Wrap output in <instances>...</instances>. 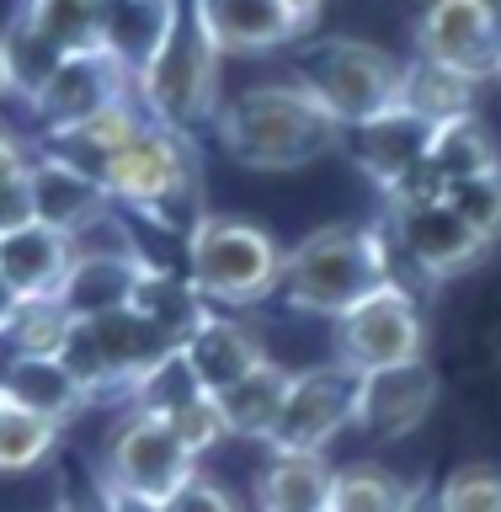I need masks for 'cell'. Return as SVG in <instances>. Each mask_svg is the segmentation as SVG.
I'll use <instances>...</instances> for the list:
<instances>
[{
    "instance_id": "cell-1",
    "label": "cell",
    "mask_w": 501,
    "mask_h": 512,
    "mask_svg": "<svg viewBox=\"0 0 501 512\" xmlns=\"http://www.w3.org/2000/svg\"><path fill=\"white\" fill-rule=\"evenodd\" d=\"M214 134L240 166L251 171H294L342 150V123L315 96L288 86H251L214 112Z\"/></svg>"
},
{
    "instance_id": "cell-2",
    "label": "cell",
    "mask_w": 501,
    "mask_h": 512,
    "mask_svg": "<svg viewBox=\"0 0 501 512\" xmlns=\"http://www.w3.org/2000/svg\"><path fill=\"white\" fill-rule=\"evenodd\" d=\"M390 283V235L374 224H326L283 256V299L304 315H347Z\"/></svg>"
},
{
    "instance_id": "cell-3",
    "label": "cell",
    "mask_w": 501,
    "mask_h": 512,
    "mask_svg": "<svg viewBox=\"0 0 501 512\" xmlns=\"http://www.w3.org/2000/svg\"><path fill=\"white\" fill-rule=\"evenodd\" d=\"M283 246L262 224L203 214L187 235V283L198 304H262L283 288Z\"/></svg>"
},
{
    "instance_id": "cell-4",
    "label": "cell",
    "mask_w": 501,
    "mask_h": 512,
    "mask_svg": "<svg viewBox=\"0 0 501 512\" xmlns=\"http://www.w3.org/2000/svg\"><path fill=\"white\" fill-rule=\"evenodd\" d=\"M102 187L118 208L150 214L160 224H182L187 235L208 214L198 198V160H192L187 139L171 134V128H155V123L102 166Z\"/></svg>"
},
{
    "instance_id": "cell-5",
    "label": "cell",
    "mask_w": 501,
    "mask_h": 512,
    "mask_svg": "<svg viewBox=\"0 0 501 512\" xmlns=\"http://www.w3.org/2000/svg\"><path fill=\"white\" fill-rule=\"evenodd\" d=\"M400 75H406V64L358 38H315L294 59V86L304 96H315L342 128H358L368 118L395 112Z\"/></svg>"
},
{
    "instance_id": "cell-6",
    "label": "cell",
    "mask_w": 501,
    "mask_h": 512,
    "mask_svg": "<svg viewBox=\"0 0 501 512\" xmlns=\"http://www.w3.org/2000/svg\"><path fill=\"white\" fill-rule=\"evenodd\" d=\"M198 475V459L176 438V427L155 411H128L118 427L107 432L102 448V491L118 502L139 507H166L187 480Z\"/></svg>"
},
{
    "instance_id": "cell-7",
    "label": "cell",
    "mask_w": 501,
    "mask_h": 512,
    "mask_svg": "<svg viewBox=\"0 0 501 512\" xmlns=\"http://www.w3.org/2000/svg\"><path fill=\"white\" fill-rule=\"evenodd\" d=\"M139 102L150 107L155 128L187 139V128L208 123L219 112V48L203 38V27L192 22V11H182L171 43L155 54V64L134 80Z\"/></svg>"
},
{
    "instance_id": "cell-8",
    "label": "cell",
    "mask_w": 501,
    "mask_h": 512,
    "mask_svg": "<svg viewBox=\"0 0 501 512\" xmlns=\"http://www.w3.org/2000/svg\"><path fill=\"white\" fill-rule=\"evenodd\" d=\"M336 326V363L352 374H379V368L422 363L427 347V320L416 310V294H406L395 278L374 288L363 304L331 320Z\"/></svg>"
},
{
    "instance_id": "cell-9",
    "label": "cell",
    "mask_w": 501,
    "mask_h": 512,
    "mask_svg": "<svg viewBox=\"0 0 501 512\" xmlns=\"http://www.w3.org/2000/svg\"><path fill=\"white\" fill-rule=\"evenodd\" d=\"M352 400H358V374L342 363H320L288 379L278 427H272L267 448L272 454H320L342 427H352Z\"/></svg>"
},
{
    "instance_id": "cell-10",
    "label": "cell",
    "mask_w": 501,
    "mask_h": 512,
    "mask_svg": "<svg viewBox=\"0 0 501 512\" xmlns=\"http://www.w3.org/2000/svg\"><path fill=\"white\" fill-rule=\"evenodd\" d=\"M150 278L155 262L139 246H75L54 299L70 310V320H107L134 310Z\"/></svg>"
},
{
    "instance_id": "cell-11",
    "label": "cell",
    "mask_w": 501,
    "mask_h": 512,
    "mask_svg": "<svg viewBox=\"0 0 501 512\" xmlns=\"http://www.w3.org/2000/svg\"><path fill=\"white\" fill-rule=\"evenodd\" d=\"M416 54L486 80L501 54V0H427L416 16Z\"/></svg>"
},
{
    "instance_id": "cell-12",
    "label": "cell",
    "mask_w": 501,
    "mask_h": 512,
    "mask_svg": "<svg viewBox=\"0 0 501 512\" xmlns=\"http://www.w3.org/2000/svg\"><path fill=\"white\" fill-rule=\"evenodd\" d=\"M427 144H432V128L422 118H411L406 107L384 112V118H368L358 128H342V150L358 160L363 176L379 192H390V203L422 192Z\"/></svg>"
},
{
    "instance_id": "cell-13",
    "label": "cell",
    "mask_w": 501,
    "mask_h": 512,
    "mask_svg": "<svg viewBox=\"0 0 501 512\" xmlns=\"http://www.w3.org/2000/svg\"><path fill=\"white\" fill-rule=\"evenodd\" d=\"M390 240L427 272V278H454V272L475 267L480 256L491 251L443 198H395Z\"/></svg>"
},
{
    "instance_id": "cell-14",
    "label": "cell",
    "mask_w": 501,
    "mask_h": 512,
    "mask_svg": "<svg viewBox=\"0 0 501 512\" xmlns=\"http://www.w3.org/2000/svg\"><path fill=\"white\" fill-rule=\"evenodd\" d=\"M128 96H134V80H128L102 48H91V54L64 59L27 107L43 118V134H64V128H80L86 118H96V112L128 102Z\"/></svg>"
},
{
    "instance_id": "cell-15",
    "label": "cell",
    "mask_w": 501,
    "mask_h": 512,
    "mask_svg": "<svg viewBox=\"0 0 501 512\" xmlns=\"http://www.w3.org/2000/svg\"><path fill=\"white\" fill-rule=\"evenodd\" d=\"M32 219L43 224V230L64 235L75 246V240H86L96 224H107L118 214V203L107 198V187L96 182L91 171L70 166L64 155L54 150H38L32 155Z\"/></svg>"
},
{
    "instance_id": "cell-16",
    "label": "cell",
    "mask_w": 501,
    "mask_h": 512,
    "mask_svg": "<svg viewBox=\"0 0 501 512\" xmlns=\"http://www.w3.org/2000/svg\"><path fill=\"white\" fill-rule=\"evenodd\" d=\"M438 406V374L427 363H400V368H379V374H358V400H352V422L368 438L390 443L406 438L432 416Z\"/></svg>"
},
{
    "instance_id": "cell-17",
    "label": "cell",
    "mask_w": 501,
    "mask_h": 512,
    "mask_svg": "<svg viewBox=\"0 0 501 512\" xmlns=\"http://www.w3.org/2000/svg\"><path fill=\"white\" fill-rule=\"evenodd\" d=\"M176 352H182L187 374L203 395H224L230 384H240L246 374H256V368L267 363L256 331L240 326L235 315H219V310H198V320L187 326Z\"/></svg>"
},
{
    "instance_id": "cell-18",
    "label": "cell",
    "mask_w": 501,
    "mask_h": 512,
    "mask_svg": "<svg viewBox=\"0 0 501 512\" xmlns=\"http://www.w3.org/2000/svg\"><path fill=\"white\" fill-rule=\"evenodd\" d=\"M192 22L203 27V38L224 54H272V48L294 43L299 22L283 0H187Z\"/></svg>"
},
{
    "instance_id": "cell-19",
    "label": "cell",
    "mask_w": 501,
    "mask_h": 512,
    "mask_svg": "<svg viewBox=\"0 0 501 512\" xmlns=\"http://www.w3.org/2000/svg\"><path fill=\"white\" fill-rule=\"evenodd\" d=\"M187 0H102V54L128 80H139L155 64V54L171 43Z\"/></svg>"
},
{
    "instance_id": "cell-20",
    "label": "cell",
    "mask_w": 501,
    "mask_h": 512,
    "mask_svg": "<svg viewBox=\"0 0 501 512\" xmlns=\"http://www.w3.org/2000/svg\"><path fill=\"white\" fill-rule=\"evenodd\" d=\"M75 246L54 230H43L38 219L16 224V230L0 235V288L22 304V299H54L64 283V267H70Z\"/></svg>"
},
{
    "instance_id": "cell-21",
    "label": "cell",
    "mask_w": 501,
    "mask_h": 512,
    "mask_svg": "<svg viewBox=\"0 0 501 512\" xmlns=\"http://www.w3.org/2000/svg\"><path fill=\"white\" fill-rule=\"evenodd\" d=\"M496 171H501L496 134L470 112V118H454V123L432 128L427 171H422V192H416V198H443L448 187L475 182V176H496Z\"/></svg>"
},
{
    "instance_id": "cell-22",
    "label": "cell",
    "mask_w": 501,
    "mask_h": 512,
    "mask_svg": "<svg viewBox=\"0 0 501 512\" xmlns=\"http://www.w3.org/2000/svg\"><path fill=\"white\" fill-rule=\"evenodd\" d=\"M0 400L43 416V422H54L59 432H64V422H75V416L91 406L86 390L64 374L59 358H16V352H11V363L0 368Z\"/></svg>"
},
{
    "instance_id": "cell-23",
    "label": "cell",
    "mask_w": 501,
    "mask_h": 512,
    "mask_svg": "<svg viewBox=\"0 0 501 512\" xmlns=\"http://www.w3.org/2000/svg\"><path fill=\"white\" fill-rule=\"evenodd\" d=\"M475 91H480L475 75L448 70V64L422 59V54L406 64V75H400V107H406L411 118H422L427 128L470 118V112H475Z\"/></svg>"
},
{
    "instance_id": "cell-24",
    "label": "cell",
    "mask_w": 501,
    "mask_h": 512,
    "mask_svg": "<svg viewBox=\"0 0 501 512\" xmlns=\"http://www.w3.org/2000/svg\"><path fill=\"white\" fill-rule=\"evenodd\" d=\"M144 128H150V123H144V112L134 107V96H128V102L107 107V112H96V118H86L80 128H64V134H43V150L64 155L70 166L91 171L96 182H102V166L123 150V144H134Z\"/></svg>"
},
{
    "instance_id": "cell-25",
    "label": "cell",
    "mask_w": 501,
    "mask_h": 512,
    "mask_svg": "<svg viewBox=\"0 0 501 512\" xmlns=\"http://www.w3.org/2000/svg\"><path fill=\"white\" fill-rule=\"evenodd\" d=\"M288 379H294V374L267 358L256 374H246L240 384H230L224 395H214V406L224 416V427H230V438H256V443L272 438L278 411H283V395H288Z\"/></svg>"
},
{
    "instance_id": "cell-26",
    "label": "cell",
    "mask_w": 501,
    "mask_h": 512,
    "mask_svg": "<svg viewBox=\"0 0 501 512\" xmlns=\"http://www.w3.org/2000/svg\"><path fill=\"white\" fill-rule=\"evenodd\" d=\"M416 507H422V491L411 480H400L390 464L352 459L342 470H331L326 512H416Z\"/></svg>"
},
{
    "instance_id": "cell-27",
    "label": "cell",
    "mask_w": 501,
    "mask_h": 512,
    "mask_svg": "<svg viewBox=\"0 0 501 512\" xmlns=\"http://www.w3.org/2000/svg\"><path fill=\"white\" fill-rule=\"evenodd\" d=\"M331 464L320 454H272L256 480V512H326Z\"/></svg>"
},
{
    "instance_id": "cell-28",
    "label": "cell",
    "mask_w": 501,
    "mask_h": 512,
    "mask_svg": "<svg viewBox=\"0 0 501 512\" xmlns=\"http://www.w3.org/2000/svg\"><path fill=\"white\" fill-rule=\"evenodd\" d=\"M16 16H22L38 38L54 43L64 59L91 54V48L102 43V0H27Z\"/></svg>"
},
{
    "instance_id": "cell-29",
    "label": "cell",
    "mask_w": 501,
    "mask_h": 512,
    "mask_svg": "<svg viewBox=\"0 0 501 512\" xmlns=\"http://www.w3.org/2000/svg\"><path fill=\"white\" fill-rule=\"evenodd\" d=\"M59 448V427L32 416L11 400H0V475H27L48 464V454Z\"/></svg>"
},
{
    "instance_id": "cell-30",
    "label": "cell",
    "mask_w": 501,
    "mask_h": 512,
    "mask_svg": "<svg viewBox=\"0 0 501 512\" xmlns=\"http://www.w3.org/2000/svg\"><path fill=\"white\" fill-rule=\"evenodd\" d=\"M70 326L75 320L59 299H22L6 320V342H11L16 358H59Z\"/></svg>"
},
{
    "instance_id": "cell-31",
    "label": "cell",
    "mask_w": 501,
    "mask_h": 512,
    "mask_svg": "<svg viewBox=\"0 0 501 512\" xmlns=\"http://www.w3.org/2000/svg\"><path fill=\"white\" fill-rule=\"evenodd\" d=\"M0 43H6V80H11V96H22V102H32L43 86H48V75L64 64V54L48 38H38L22 16L0 32Z\"/></svg>"
},
{
    "instance_id": "cell-32",
    "label": "cell",
    "mask_w": 501,
    "mask_h": 512,
    "mask_svg": "<svg viewBox=\"0 0 501 512\" xmlns=\"http://www.w3.org/2000/svg\"><path fill=\"white\" fill-rule=\"evenodd\" d=\"M432 512H501V470H491V464H459L438 486Z\"/></svg>"
},
{
    "instance_id": "cell-33",
    "label": "cell",
    "mask_w": 501,
    "mask_h": 512,
    "mask_svg": "<svg viewBox=\"0 0 501 512\" xmlns=\"http://www.w3.org/2000/svg\"><path fill=\"white\" fill-rule=\"evenodd\" d=\"M443 203L454 208V214L470 224V230L486 240V246H496L501 240V171L496 176H475V182H459L443 192Z\"/></svg>"
},
{
    "instance_id": "cell-34",
    "label": "cell",
    "mask_w": 501,
    "mask_h": 512,
    "mask_svg": "<svg viewBox=\"0 0 501 512\" xmlns=\"http://www.w3.org/2000/svg\"><path fill=\"white\" fill-rule=\"evenodd\" d=\"M59 363H64V374L86 390V400L118 390V384H112V368L102 358V342H96V331L86 326V320H75V326H70V336H64V347H59Z\"/></svg>"
},
{
    "instance_id": "cell-35",
    "label": "cell",
    "mask_w": 501,
    "mask_h": 512,
    "mask_svg": "<svg viewBox=\"0 0 501 512\" xmlns=\"http://www.w3.org/2000/svg\"><path fill=\"white\" fill-rule=\"evenodd\" d=\"M166 422L176 427V438L187 443V454L192 459H203L208 448H219L224 438H230V427H224V416H219V406H214V395H192L187 406H176Z\"/></svg>"
},
{
    "instance_id": "cell-36",
    "label": "cell",
    "mask_w": 501,
    "mask_h": 512,
    "mask_svg": "<svg viewBox=\"0 0 501 512\" xmlns=\"http://www.w3.org/2000/svg\"><path fill=\"white\" fill-rule=\"evenodd\" d=\"M32 155L16 150L11 160H0V235L16 224H32Z\"/></svg>"
},
{
    "instance_id": "cell-37",
    "label": "cell",
    "mask_w": 501,
    "mask_h": 512,
    "mask_svg": "<svg viewBox=\"0 0 501 512\" xmlns=\"http://www.w3.org/2000/svg\"><path fill=\"white\" fill-rule=\"evenodd\" d=\"M160 512H240V502H235V496L219 486V480H208V475L198 470V475H192L187 486L176 491V496H171V502L160 507Z\"/></svg>"
},
{
    "instance_id": "cell-38",
    "label": "cell",
    "mask_w": 501,
    "mask_h": 512,
    "mask_svg": "<svg viewBox=\"0 0 501 512\" xmlns=\"http://www.w3.org/2000/svg\"><path fill=\"white\" fill-rule=\"evenodd\" d=\"M283 6L294 11V22H299V27H310L315 16H320V0H283Z\"/></svg>"
},
{
    "instance_id": "cell-39",
    "label": "cell",
    "mask_w": 501,
    "mask_h": 512,
    "mask_svg": "<svg viewBox=\"0 0 501 512\" xmlns=\"http://www.w3.org/2000/svg\"><path fill=\"white\" fill-rule=\"evenodd\" d=\"M11 310H16V299L6 294V288H0V336H6V320H11Z\"/></svg>"
},
{
    "instance_id": "cell-40",
    "label": "cell",
    "mask_w": 501,
    "mask_h": 512,
    "mask_svg": "<svg viewBox=\"0 0 501 512\" xmlns=\"http://www.w3.org/2000/svg\"><path fill=\"white\" fill-rule=\"evenodd\" d=\"M16 150H22V144H16V139H11V134H6V128H0V160H11V155H16Z\"/></svg>"
},
{
    "instance_id": "cell-41",
    "label": "cell",
    "mask_w": 501,
    "mask_h": 512,
    "mask_svg": "<svg viewBox=\"0 0 501 512\" xmlns=\"http://www.w3.org/2000/svg\"><path fill=\"white\" fill-rule=\"evenodd\" d=\"M0 96H11V80H6V43H0Z\"/></svg>"
},
{
    "instance_id": "cell-42",
    "label": "cell",
    "mask_w": 501,
    "mask_h": 512,
    "mask_svg": "<svg viewBox=\"0 0 501 512\" xmlns=\"http://www.w3.org/2000/svg\"><path fill=\"white\" fill-rule=\"evenodd\" d=\"M491 75H496V80H501V54H496V70H491Z\"/></svg>"
}]
</instances>
